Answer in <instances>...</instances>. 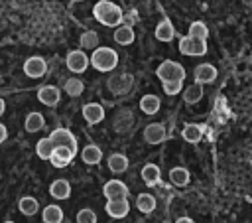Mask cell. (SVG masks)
Returning <instances> with one entry per match:
<instances>
[{
    "instance_id": "obj_1",
    "label": "cell",
    "mask_w": 252,
    "mask_h": 223,
    "mask_svg": "<svg viewBox=\"0 0 252 223\" xmlns=\"http://www.w3.org/2000/svg\"><path fill=\"white\" fill-rule=\"evenodd\" d=\"M93 14L102 26H118L122 22V18H124L122 10L110 0H98L93 6Z\"/></svg>"
},
{
    "instance_id": "obj_2",
    "label": "cell",
    "mask_w": 252,
    "mask_h": 223,
    "mask_svg": "<svg viewBox=\"0 0 252 223\" xmlns=\"http://www.w3.org/2000/svg\"><path fill=\"white\" fill-rule=\"evenodd\" d=\"M91 65L96 71H102V73L112 71L118 65V53L112 47H98L91 55Z\"/></svg>"
},
{
    "instance_id": "obj_3",
    "label": "cell",
    "mask_w": 252,
    "mask_h": 223,
    "mask_svg": "<svg viewBox=\"0 0 252 223\" xmlns=\"http://www.w3.org/2000/svg\"><path fill=\"white\" fill-rule=\"evenodd\" d=\"M156 73H158V79L161 81V83H183V79H185V69H183V65L181 63H177V61H171V59H165V61H161L159 63V67L156 69Z\"/></svg>"
},
{
    "instance_id": "obj_4",
    "label": "cell",
    "mask_w": 252,
    "mask_h": 223,
    "mask_svg": "<svg viewBox=\"0 0 252 223\" xmlns=\"http://www.w3.org/2000/svg\"><path fill=\"white\" fill-rule=\"evenodd\" d=\"M65 63H67L69 71H73V73H83V71H87V67H89V63H91V57H87V53H85L83 49H73V51L67 53Z\"/></svg>"
},
{
    "instance_id": "obj_5",
    "label": "cell",
    "mask_w": 252,
    "mask_h": 223,
    "mask_svg": "<svg viewBox=\"0 0 252 223\" xmlns=\"http://www.w3.org/2000/svg\"><path fill=\"white\" fill-rule=\"evenodd\" d=\"M179 51L183 55H205L207 53V41L203 39H193L189 36L179 39Z\"/></svg>"
},
{
    "instance_id": "obj_6",
    "label": "cell",
    "mask_w": 252,
    "mask_h": 223,
    "mask_svg": "<svg viewBox=\"0 0 252 223\" xmlns=\"http://www.w3.org/2000/svg\"><path fill=\"white\" fill-rule=\"evenodd\" d=\"M102 193L106 195L108 201H114V199H126V197H128V187H126V184L120 182V180H110V182L104 184Z\"/></svg>"
},
{
    "instance_id": "obj_7",
    "label": "cell",
    "mask_w": 252,
    "mask_h": 223,
    "mask_svg": "<svg viewBox=\"0 0 252 223\" xmlns=\"http://www.w3.org/2000/svg\"><path fill=\"white\" fill-rule=\"evenodd\" d=\"M49 138H51V142H53L55 146L71 148V150L77 154V140H75V136H73L67 128H55V130L49 134Z\"/></svg>"
},
{
    "instance_id": "obj_8",
    "label": "cell",
    "mask_w": 252,
    "mask_h": 223,
    "mask_svg": "<svg viewBox=\"0 0 252 223\" xmlns=\"http://www.w3.org/2000/svg\"><path fill=\"white\" fill-rule=\"evenodd\" d=\"M45 71H47V63H45V59H43V57H39V55L28 57V59H26V63H24V73H26L28 77H32V79L41 77Z\"/></svg>"
},
{
    "instance_id": "obj_9",
    "label": "cell",
    "mask_w": 252,
    "mask_h": 223,
    "mask_svg": "<svg viewBox=\"0 0 252 223\" xmlns=\"http://www.w3.org/2000/svg\"><path fill=\"white\" fill-rule=\"evenodd\" d=\"M37 99H39V103H43L45 107H55V105L59 103V99H61V93H59V89L53 87V85H43V87H39V91H37Z\"/></svg>"
},
{
    "instance_id": "obj_10",
    "label": "cell",
    "mask_w": 252,
    "mask_h": 223,
    "mask_svg": "<svg viewBox=\"0 0 252 223\" xmlns=\"http://www.w3.org/2000/svg\"><path fill=\"white\" fill-rule=\"evenodd\" d=\"M144 140L148 144H159L165 140V126L159 122H152L144 128Z\"/></svg>"
},
{
    "instance_id": "obj_11",
    "label": "cell",
    "mask_w": 252,
    "mask_h": 223,
    "mask_svg": "<svg viewBox=\"0 0 252 223\" xmlns=\"http://www.w3.org/2000/svg\"><path fill=\"white\" fill-rule=\"evenodd\" d=\"M104 211H106L110 217H114V219H122V217H126V215H128V211H130V203H128V199H114V201H106Z\"/></svg>"
},
{
    "instance_id": "obj_12",
    "label": "cell",
    "mask_w": 252,
    "mask_h": 223,
    "mask_svg": "<svg viewBox=\"0 0 252 223\" xmlns=\"http://www.w3.org/2000/svg\"><path fill=\"white\" fill-rule=\"evenodd\" d=\"M217 79V69L211 63H201L195 67V83L205 85V83H213Z\"/></svg>"
},
{
    "instance_id": "obj_13",
    "label": "cell",
    "mask_w": 252,
    "mask_h": 223,
    "mask_svg": "<svg viewBox=\"0 0 252 223\" xmlns=\"http://www.w3.org/2000/svg\"><path fill=\"white\" fill-rule=\"evenodd\" d=\"M130 85H132V75H128V73H120V75H114L108 79V89L116 95L126 93L130 89Z\"/></svg>"
},
{
    "instance_id": "obj_14",
    "label": "cell",
    "mask_w": 252,
    "mask_h": 223,
    "mask_svg": "<svg viewBox=\"0 0 252 223\" xmlns=\"http://www.w3.org/2000/svg\"><path fill=\"white\" fill-rule=\"evenodd\" d=\"M83 116H85V120L89 124H98L104 118V109L98 103H87L83 107Z\"/></svg>"
},
{
    "instance_id": "obj_15",
    "label": "cell",
    "mask_w": 252,
    "mask_h": 223,
    "mask_svg": "<svg viewBox=\"0 0 252 223\" xmlns=\"http://www.w3.org/2000/svg\"><path fill=\"white\" fill-rule=\"evenodd\" d=\"M73 156H75V152L71 150V148H63V146H55V152H53V156H51V164L55 166V168H65L71 160H73Z\"/></svg>"
},
{
    "instance_id": "obj_16",
    "label": "cell",
    "mask_w": 252,
    "mask_h": 223,
    "mask_svg": "<svg viewBox=\"0 0 252 223\" xmlns=\"http://www.w3.org/2000/svg\"><path fill=\"white\" fill-rule=\"evenodd\" d=\"M49 193H51V197H55V199H67V197L71 195V184H69L67 180L59 178V180H55V182L49 186Z\"/></svg>"
},
{
    "instance_id": "obj_17",
    "label": "cell",
    "mask_w": 252,
    "mask_h": 223,
    "mask_svg": "<svg viewBox=\"0 0 252 223\" xmlns=\"http://www.w3.org/2000/svg\"><path fill=\"white\" fill-rule=\"evenodd\" d=\"M81 158H83V162H85V164L94 166V164H98V162L102 160V150H100L98 146H94V144H89V146H85V148H83Z\"/></svg>"
},
{
    "instance_id": "obj_18",
    "label": "cell",
    "mask_w": 252,
    "mask_h": 223,
    "mask_svg": "<svg viewBox=\"0 0 252 223\" xmlns=\"http://www.w3.org/2000/svg\"><path fill=\"white\" fill-rule=\"evenodd\" d=\"M41 219L43 223H63L65 217H63V209L59 205H45L43 213H41Z\"/></svg>"
},
{
    "instance_id": "obj_19",
    "label": "cell",
    "mask_w": 252,
    "mask_h": 223,
    "mask_svg": "<svg viewBox=\"0 0 252 223\" xmlns=\"http://www.w3.org/2000/svg\"><path fill=\"white\" fill-rule=\"evenodd\" d=\"M106 164H108L110 172L122 174V172H126V168H128V158H126L124 154H118V152H116V154H110V156H108Z\"/></svg>"
},
{
    "instance_id": "obj_20",
    "label": "cell",
    "mask_w": 252,
    "mask_h": 223,
    "mask_svg": "<svg viewBox=\"0 0 252 223\" xmlns=\"http://www.w3.org/2000/svg\"><path fill=\"white\" fill-rule=\"evenodd\" d=\"M159 178H161V172L156 164H146L142 168V180L146 186H156L159 182Z\"/></svg>"
},
{
    "instance_id": "obj_21",
    "label": "cell",
    "mask_w": 252,
    "mask_h": 223,
    "mask_svg": "<svg viewBox=\"0 0 252 223\" xmlns=\"http://www.w3.org/2000/svg\"><path fill=\"white\" fill-rule=\"evenodd\" d=\"M35 152H37V156H39L41 160H51V156H53V152H55V144L51 142L49 136H47V138H41V140L35 144Z\"/></svg>"
},
{
    "instance_id": "obj_22",
    "label": "cell",
    "mask_w": 252,
    "mask_h": 223,
    "mask_svg": "<svg viewBox=\"0 0 252 223\" xmlns=\"http://www.w3.org/2000/svg\"><path fill=\"white\" fill-rule=\"evenodd\" d=\"M18 207H20V211H22L24 215L32 217V215H35V213H37L39 203H37V199H35V197H32V195H24V197L18 201Z\"/></svg>"
},
{
    "instance_id": "obj_23",
    "label": "cell",
    "mask_w": 252,
    "mask_h": 223,
    "mask_svg": "<svg viewBox=\"0 0 252 223\" xmlns=\"http://www.w3.org/2000/svg\"><path fill=\"white\" fill-rule=\"evenodd\" d=\"M159 99L156 97V95H144L142 97V101H140V109H142V112H146V114H156L158 111H159Z\"/></svg>"
},
{
    "instance_id": "obj_24",
    "label": "cell",
    "mask_w": 252,
    "mask_h": 223,
    "mask_svg": "<svg viewBox=\"0 0 252 223\" xmlns=\"http://www.w3.org/2000/svg\"><path fill=\"white\" fill-rule=\"evenodd\" d=\"M136 207L142 213H152L156 209V197L152 193H140L136 197Z\"/></svg>"
},
{
    "instance_id": "obj_25",
    "label": "cell",
    "mask_w": 252,
    "mask_h": 223,
    "mask_svg": "<svg viewBox=\"0 0 252 223\" xmlns=\"http://www.w3.org/2000/svg\"><path fill=\"white\" fill-rule=\"evenodd\" d=\"M173 36H175V30H173L171 22L163 20V22L158 24V28H156V37H158L159 41H171Z\"/></svg>"
},
{
    "instance_id": "obj_26",
    "label": "cell",
    "mask_w": 252,
    "mask_h": 223,
    "mask_svg": "<svg viewBox=\"0 0 252 223\" xmlns=\"http://www.w3.org/2000/svg\"><path fill=\"white\" fill-rule=\"evenodd\" d=\"M114 41L120 45H130L134 41V30L130 26H120L114 32Z\"/></svg>"
},
{
    "instance_id": "obj_27",
    "label": "cell",
    "mask_w": 252,
    "mask_h": 223,
    "mask_svg": "<svg viewBox=\"0 0 252 223\" xmlns=\"http://www.w3.org/2000/svg\"><path fill=\"white\" fill-rule=\"evenodd\" d=\"M181 136H183V140L195 144V142L201 140V136H203V128H201L199 124H185L183 130H181Z\"/></svg>"
},
{
    "instance_id": "obj_28",
    "label": "cell",
    "mask_w": 252,
    "mask_h": 223,
    "mask_svg": "<svg viewBox=\"0 0 252 223\" xmlns=\"http://www.w3.org/2000/svg\"><path fill=\"white\" fill-rule=\"evenodd\" d=\"M79 41H81V47L83 49H98V34L94 32V30H87V32H83V36L79 37Z\"/></svg>"
},
{
    "instance_id": "obj_29",
    "label": "cell",
    "mask_w": 252,
    "mask_h": 223,
    "mask_svg": "<svg viewBox=\"0 0 252 223\" xmlns=\"http://www.w3.org/2000/svg\"><path fill=\"white\" fill-rule=\"evenodd\" d=\"M43 124H45V120H43V114L41 112H30L28 116H26V130L28 132H37V130H41L43 128Z\"/></svg>"
},
{
    "instance_id": "obj_30",
    "label": "cell",
    "mask_w": 252,
    "mask_h": 223,
    "mask_svg": "<svg viewBox=\"0 0 252 223\" xmlns=\"http://www.w3.org/2000/svg\"><path fill=\"white\" fill-rule=\"evenodd\" d=\"M169 180H171L173 186H187L189 184V172L185 168H181V166L171 168L169 170Z\"/></svg>"
},
{
    "instance_id": "obj_31",
    "label": "cell",
    "mask_w": 252,
    "mask_h": 223,
    "mask_svg": "<svg viewBox=\"0 0 252 223\" xmlns=\"http://www.w3.org/2000/svg\"><path fill=\"white\" fill-rule=\"evenodd\" d=\"M201 97H203V87H201L199 83L189 85V87L183 91V101H185L187 105H193V103L201 101Z\"/></svg>"
},
{
    "instance_id": "obj_32",
    "label": "cell",
    "mask_w": 252,
    "mask_h": 223,
    "mask_svg": "<svg viewBox=\"0 0 252 223\" xmlns=\"http://www.w3.org/2000/svg\"><path fill=\"white\" fill-rule=\"evenodd\" d=\"M83 91H85V83H83L81 79L71 77V79L65 81V93H67L69 97H79Z\"/></svg>"
},
{
    "instance_id": "obj_33",
    "label": "cell",
    "mask_w": 252,
    "mask_h": 223,
    "mask_svg": "<svg viewBox=\"0 0 252 223\" xmlns=\"http://www.w3.org/2000/svg\"><path fill=\"white\" fill-rule=\"evenodd\" d=\"M207 36H209V30H207V26H205L203 22H193V24L189 26V37L207 41Z\"/></svg>"
},
{
    "instance_id": "obj_34",
    "label": "cell",
    "mask_w": 252,
    "mask_h": 223,
    "mask_svg": "<svg viewBox=\"0 0 252 223\" xmlns=\"http://www.w3.org/2000/svg\"><path fill=\"white\" fill-rule=\"evenodd\" d=\"M77 223H96V215H94V211L89 209V207L81 209V211L77 213Z\"/></svg>"
},
{
    "instance_id": "obj_35",
    "label": "cell",
    "mask_w": 252,
    "mask_h": 223,
    "mask_svg": "<svg viewBox=\"0 0 252 223\" xmlns=\"http://www.w3.org/2000/svg\"><path fill=\"white\" fill-rule=\"evenodd\" d=\"M163 91L167 93V95H177L179 91H181V83H163Z\"/></svg>"
},
{
    "instance_id": "obj_36",
    "label": "cell",
    "mask_w": 252,
    "mask_h": 223,
    "mask_svg": "<svg viewBox=\"0 0 252 223\" xmlns=\"http://www.w3.org/2000/svg\"><path fill=\"white\" fill-rule=\"evenodd\" d=\"M8 138V130H6V124H0V142H4Z\"/></svg>"
},
{
    "instance_id": "obj_37",
    "label": "cell",
    "mask_w": 252,
    "mask_h": 223,
    "mask_svg": "<svg viewBox=\"0 0 252 223\" xmlns=\"http://www.w3.org/2000/svg\"><path fill=\"white\" fill-rule=\"evenodd\" d=\"M175 223H195V221H193L191 217H179V219H177Z\"/></svg>"
},
{
    "instance_id": "obj_38",
    "label": "cell",
    "mask_w": 252,
    "mask_h": 223,
    "mask_svg": "<svg viewBox=\"0 0 252 223\" xmlns=\"http://www.w3.org/2000/svg\"><path fill=\"white\" fill-rule=\"evenodd\" d=\"M4 109H6V103H4V101H0V112H4Z\"/></svg>"
},
{
    "instance_id": "obj_39",
    "label": "cell",
    "mask_w": 252,
    "mask_h": 223,
    "mask_svg": "<svg viewBox=\"0 0 252 223\" xmlns=\"http://www.w3.org/2000/svg\"><path fill=\"white\" fill-rule=\"evenodd\" d=\"M73 2H83V0H73Z\"/></svg>"
},
{
    "instance_id": "obj_40",
    "label": "cell",
    "mask_w": 252,
    "mask_h": 223,
    "mask_svg": "<svg viewBox=\"0 0 252 223\" xmlns=\"http://www.w3.org/2000/svg\"><path fill=\"white\" fill-rule=\"evenodd\" d=\"M4 223H14V221H4Z\"/></svg>"
},
{
    "instance_id": "obj_41",
    "label": "cell",
    "mask_w": 252,
    "mask_h": 223,
    "mask_svg": "<svg viewBox=\"0 0 252 223\" xmlns=\"http://www.w3.org/2000/svg\"><path fill=\"white\" fill-rule=\"evenodd\" d=\"M63 223H69V221H67V219H65V221H63Z\"/></svg>"
}]
</instances>
